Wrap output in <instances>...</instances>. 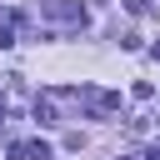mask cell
<instances>
[{"label": "cell", "mask_w": 160, "mask_h": 160, "mask_svg": "<svg viewBox=\"0 0 160 160\" xmlns=\"http://www.w3.org/2000/svg\"><path fill=\"white\" fill-rule=\"evenodd\" d=\"M145 160H160V145H155V150H150V155H145Z\"/></svg>", "instance_id": "obj_6"}, {"label": "cell", "mask_w": 160, "mask_h": 160, "mask_svg": "<svg viewBox=\"0 0 160 160\" xmlns=\"http://www.w3.org/2000/svg\"><path fill=\"white\" fill-rule=\"evenodd\" d=\"M10 160H50V145L45 140H15L10 145Z\"/></svg>", "instance_id": "obj_2"}, {"label": "cell", "mask_w": 160, "mask_h": 160, "mask_svg": "<svg viewBox=\"0 0 160 160\" xmlns=\"http://www.w3.org/2000/svg\"><path fill=\"white\" fill-rule=\"evenodd\" d=\"M35 120H40V125H55V105H50V100H35Z\"/></svg>", "instance_id": "obj_3"}, {"label": "cell", "mask_w": 160, "mask_h": 160, "mask_svg": "<svg viewBox=\"0 0 160 160\" xmlns=\"http://www.w3.org/2000/svg\"><path fill=\"white\" fill-rule=\"evenodd\" d=\"M125 10H130V15H145V10H150V0H125Z\"/></svg>", "instance_id": "obj_4"}, {"label": "cell", "mask_w": 160, "mask_h": 160, "mask_svg": "<svg viewBox=\"0 0 160 160\" xmlns=\"http://www.w3.org/2000/svg\"><path fill=\"white\" fill-rule=\"evenodd\" d=\"M0 115H5V95H0Z\"/></svg>", "instance_id": "obj_8"}, {"label": "cell", "mask_w": 160, "mask_h": 160, "mask_svg": "<svg viewBox=\"0 0 160 160\" xmlns=\"http://www.w3.org/2000/svg\"><path fill=\"white\" fill-rule=\"evenodd\" d=\"M0 45H15V30L10 25H0Z\"/></svg>", "instance_id": "obj_5"}, {"label": "cell", "mask_w": 160, "mask_h": 160, "mask_svg": "<svg viewBox=\"0 0 160 160\" xmlns=\"http://www.w3.org/2000/svg\"><path fill=\"white\" fill-rule=\"evenodd\" d=\"M40 15L55 20V25H65V30H85V5L80 0H45Z\"/></svg>", "instance_id": "obj_1"}, {"label": "cell", "mask_w": 160, "mask_h": 160, "mask_svg": "<svg viewBox=\"0 0 160 160\" xmlns=\"http://www.w3.org/2000/svg\"><path fill=\"white\" fill-rule=\"evenodd\" d=\"M150 55H155V60H160V40H155V45H150Z\"/></svg>", "instance_id": "obj_7"}]
</instances>
